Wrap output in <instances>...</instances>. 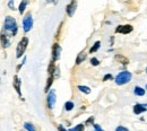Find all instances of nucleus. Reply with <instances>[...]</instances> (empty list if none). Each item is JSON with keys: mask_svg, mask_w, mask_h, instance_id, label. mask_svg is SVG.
<instances>
[{"mask_svg": "<svg viewBox=\"0 0 147 131\" xmlns=\"http://www.w3.org/2000/svg\"><path fill=\"white\" fill-rule=\"evenodd\" d=\"M5 32L8 38L15 36L17 34V23L11 16H7L5 19Z\"/></svg>", "mask_w": 147, "mask_h": 131, "instance_id": "nucleus-1", "label": "nucleus"}, {"mask_svg": "<svg viewBox=\"0 0 147 131\" xmlns=\"http://www.w3.org/2000/svg\"><path fill=\"white\" fill-rule=\"evenodd\" d=\"M131 73L129 71H122L120 73L119 75L115 77V84L117 85H125V84H128L129 81L131 80Z\"/></svg>", "mask_w": 147, "mask_h": 131, "instance_id": "nucleus-2", "label": "nucleus"}, {"mask_svg": "<svg viewBox=\"0 0 147 131\" xmlns=\"http://www.w3.org/2000/svg\"><path fill=\"white\" fill-rule=\"evenodd\" d=\"M27 44H28V38H23L20 40V42L17 45V50H16V56L20 58V56L24 54L26 48H27Z\"/></svg>", "mask_w": 147, "mask_h": 131, "instance_id": "nucleus-3", "label": "nucleus"}, {"mask_svg": "<svg viewBox=\"0 0 147 131\" xmlns=\"http://www.w3.org/2000/svg\"><path fill=\"white\" fill-rule=\"evenodd\" d=\"M32 26H33V18H32L31 14H27L26 17L23 19V28L25 32H30Z\"/></svg>", "mask_w": 147, "mask_h": 131, "instance_id": "nucleus-4", "label": "nucleus"}, {"mask_svg": "<svg viewBox=\"0 0 147 131\" xmlns=\"http://www.w3.org/2000/svg\"><path fill=\"white\" fill-rule=\"evenodd\" d=\"M115 32L121 33V34H129L130 32H132V26L131 25H119Z\"/></svg>", "mask_w": 147, "mask_h": 131, "instance_id": "nucleus-5", "label": "nucleus"}, {"mask_svg": "<svg viewBox=\"0 0 147 131\" xmlns=\"http://www.w3.org/2000/svg\"><path fill=\"white\" fill-rule=\"evenodd\" d=\"M55 98H57L55 97V92L53 89H51V92L48 95V106H49V109H53L55 107Z\"/></svg>", "mask_w": 147, "mask_h": 131, "instance_id": "nucleus-6", "label": "nucleus"}, {"mask_svg": "<svg viewBox=\"0 0 147 131\" xmlns=\"http://www.w3.org/2000/svg\"><path fill=\"white\" fill-rule=\"evenodd\" d=\"M76 7H77V1H71L68 6H67V14H68V16H74V14H75V11H76Z\"/></svg>", "mask_w": 147, "mask_h": 131, "instance_id": "nucleus-7", "label": "nucleus"}, {"mask_svg": "<svg viewBox=\"0 0 147 131\" xmlns=\"http://www.w3.org/2000/svg\"><path fill=\"white\" fill-rule=\"evenodd\" d=\"M60 53H61V48L59 44L53 45V50H52V54H53V61H57L60 59Z\"/></svg>", "mask_w": 147, "mask_h": 131, "instance_id": "nucleus-8", "label": "nucleus"}, {"mask_svg": "<svg viewBox=\"0 0 147 131\" xmlns=\"http://www.w3.org/2000/svg\"><path fill=\"white\" fill-rule=\"evenodd\" d=\"M146 105H142V104H136L134 106V113L135 114H140L143 112H146Z\"/></svg>", "mask_w": 147, "mask_h": 131, "instance_id": "nucleus-9", "label": "nucleus"}, {"mask_svg": "<svg viewBox=\"0 0 147 131\" xmlns=\"http://www.w3.org/2000/svg\"><path fill=\"white\" fill-rule=\"evenodd\" d=\"M0 40H1V44H2V46H3V48H8V46L10 45V41H9L8 36H7L5 33H2V34H1Z\"/></svg>", "mask_w": 147, "mask_h": 131, "instance_id": "nucleus-10", "label": "nucleus"}, {"mask_svg": "<svg viewBox=\"0 0 147 131\" xmlns=\"http://www.w3.org/2000/svg\"><path fill=\"white\" fill-rule=\"evenodd\" d=\"M20 84H22V81L18 78V76H15L14 77V87H15L16 92L18 93V95H20Z\"/></svg>", "mask_w": 147, "mask_h": 131, "instance_id": "nucleus-11", "label": "nucleus"}, {"mask_svg": "<svg viewBox=\"0 0 147 131\" xmlns=\"http://www.w3.org/2000/svg\"><path fill=\"white\" fill-rule=\"evenodd\" d=\"M86 59V53H84V52H80L78 56H77V59H76V64H79V63H82L84 60Z\"/></svg>", "mask_w": 147, "mask_h": 131, "instance_id": "nucleus-12", "label": "nucleus"}, {"mask_svg": "<svg viewBox=\"0 0 147 131\" xmlns=\"http://www.w3.org/2000/svg\"><path fill=\"white\" fill-rule=\"evenodd\" d=\"M115 60L117 61H120L121 63H123V64H127L129 62V60L126 58V56H121V54H118V56H115Z\"/></svg>", "mask_w": 147, "mask_h": 131, "instance_id": "nucleus-13", "label": "nucleus"}, {"mask_svg": "<svg viewBox=\"0 0 147 131\" xmlns=\"http://www.w3.org/2000/svg\"><path fill=\"white\" fill-rule=\"evenodd\" d=\"M100 45H101V42H100V41H97V42H95V43H94V45H93L92 48H91V50H90V52H91V53H94L95 51H97V50L100 49Z\"/></svg>", "mask_w": 147, "mask_h": 131, "instance_id": "nucleus-14", "label": "nucleus"}, {"mask_svg": "<svg viewBox=\"0 0 147 131\" xmlns=\"http://www.w3.org/2000/svg\"><path fill=\"white\" fill-rule=\"evenodd\" d=\"M135 94H136L137 96H143V95L145 94V91H144L142 87L136 86V87H135Z\"/></svg>", "mask_w": 147, "mask_h": 131, "instance_id": "nucleus-15", "label": "nucleus"}, {"mask_svg": "<svg viewBox=\"0 0 147 131\" xmlns=\"http://www.w3.org/2000/svg\"><path fill=\"white\" fill-rule=\"evenodd\" d=\"M24 128L27 131H36L35 128H34V126H33L32 123H30V122H26V123L24 124Z\"/></svg>", "mask_w": 147, "mask_h": 131, "instance_id": "nucleus-16", "label": "nucleus"}, {"mask_svg": "<svg viewBox=\"0 0 147 131\" xmlns=\"http://www.w3.org/2000/svg\"><path fill=\"white\" fill-rule=\"evenodd\" d=\"M78 89H79L80 92H83V93H85V94H90V93H91V89H90V87H86V86H78Z\"/></svg>", "mask_w": 147, "mask_h": 131, "instance_id": "nucleus-17", "label": "nucleus"}, {"mask_svg": "<svg viewBox=\"0 0 147 131\" xmlns=\"http://www.w3.org/2000/svg\"><path fill=\"white\" fill-rule=\"evenodd\" d=\"M26 6H27V1H22V2H20V5H19V13H20V14L24 13Z\"/></svg>", "mask_w": 147, "mask_h": 131, "instance_id": "nucleus-18", "label": "nucleus"}, {"mask_svg": "<svg viewBox=\"0 0 147 131\" xmlns=\"http://www.w3.org/2000/svg\"><path fill=\"white\" fill-rule=\"evenodd\" d=\"M84 128H85L84 124H78L73 129H69V131H84Z\"/></svg>", "mask_w": 147, "mask_h": 131, "instance_id": "nucleus-19", "label": "nucleus"}, {"mask_svg": "<svg viewBox=\"0 0 147 131\" xmlns=\"http://www.w3.org/2000/svg\"><path fill=\"white\" fill-rule=\"evenodd\" d=\"M52 81H53V77H52V76H50V78L48 79V84H47V86H45V92H48V91H49L50 86L52 85Z\"/></svg>", "mask_w": 147, "mask_h": 131, "instance_id": "nucleus-20", "label": "nucleus"}, {"mask_svg": "<svg viewBox=\"0 0 147 131\" xmlns=\"http://www.w3.org/2000/svg\"><path fill=\"white\" fill-rule=\"evenodd\" d=\"M65 107H66L67 111H71L74 109V103L73 102H67V103L65 104Z\"/></svg>", "mask_w": 147, "mask_h": 131, "instance_id": "nucleus-21", "label": "nucleus"}, {"mask_svg": "<svg viewBox=\"0 0 147 131\" xmlns=\"http://www.w3.org/2000/svg\"><path fill=\"white\" fill-rule=\"evenodd\" d=\"M91 63H92L93 66H98L100 64V62H98V60L96 58H92L91 59Z\"/></svg>", "mask_w": 147, "mask_h": 131, "instance_id": "nucleus-22", "label": "nucleus"}, {"mask_svg": "<svg viewBox=\"0 0 147 131\" xmlns=\"http://www.w3.org/2000/svg\"><path fill=\"white\" fill-rule=\"evenodd\" d=\"M94 131H104L98 124H94Z\"/></svg>", "mask_w": 147, "mask_h": 131, "instance_id": "nucleus-23", "label": "nucleus"}, {"mask_svg": "<svg viewBox=\"0 0 147 131\" xmlns=\"http://www.w3.org/2000/svg\"><path fill=\"white\" fill-rule=\"evenodd\" d=\"M115 131H129L127 128H125V127H118L117 129H115Z\"/></svg>", "mask_w": 147, "mask_h": 131, "instance_id": "nucleus-24", "label": "nucleus"}, {"mask_svg": "<svg viewBox=\"0 0 147 131\" xmlns=\"http://www.w3.org/2000/svg\"><path fill=\"white\" fill-rule=\"evenodd\" d=\"M108 79H113V77H112L111 75H107L104 78H103V81H107Z\"/></svg>", "mask_w": 147, "mask_h": 131, "instance_id": "nucleus-25", "label": "nucleus"}, {"mask_svg": "<svg viewBox=\"0 0 147 131\" xmlns=\"http://www.w3.org/2000/svg\"><path fill=\"white\" fill-rule=\"evenodd\" d=\"M8 6H9V8L14 9V2H13V1H9V2H8Z\"/></svg>", "mask_w": 147, "mask_h": 131, "instance_id": "nucleus-26", "label": "nucleus"}, {"mask_svg": "<svg viewBox=\"0 0 147 131\" xmlns=\"http://www.w3.org/2000/svg\"><path fill=\"white\" fill-rule=\"evenodd\" d=\"M58 130L59 131H67L63 127H62V126H58Z\"/></svg>", "mask_w": 147, "mask_h": 131, "instance_id": "nucleus-27", "label": "nucleus"}, {"mask_svg": "<svg viewBox=\"0 0 147 131\" xmlns=\"http://www.w3.org/2000/svg\"><path fill=\"white\" fill-rule=\"evenodd\" d=\"M93 120H94V118H91V119H90L88 121H86V124H90V123H92Z\"/></svg>", "mask_w": 147, "mask_h": 131, "instance_id": "nucleus-28", "label": "nucleus"}, {"mask_svg": "<svg viewBox=\"0 0 147 131\" xmlns=\"http://www.w3.org/2000/svg\"><path fill=\"white\" fill-rule=\"evenodd\" d=\"M146 89H147V85H146Z\"/></svg>", "mask_w": 147, "mask_h": 131, "instance_id": "nucleus-29", "label": "nucleus"}, {"mask_svg": "<svg viewBox=\"0 0 147 131\" xmlns=\"http://www.w3.org/2000/svg\"><path fill=\"white\" fill-rule=\"evenodd\" d=\"M146 73H147V68H146Z\"/></svg>", "mask_w": 147, "mask_h": 131, "instance_id": "nucleus-30", "label": "nucleus"}]
</instances>
